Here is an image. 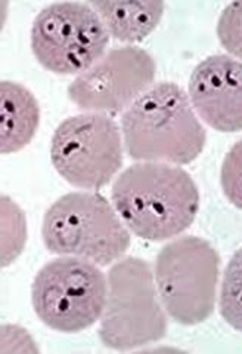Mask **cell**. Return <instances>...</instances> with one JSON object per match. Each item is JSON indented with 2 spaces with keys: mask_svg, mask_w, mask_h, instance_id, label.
Instances as JSON below:
<instances>
[{
  "mask_svg": "<svg viewBox=\"0 0 242 354\" xmlns=\"http://www.w3.org/2000/svg\"><path fill=\"white\" fill-rule=\"evenodd\" d=\"M107 280V304L99 326L102 344L129 351L163 339L168 322L151 266L138 257H123L108 270Z\"/></svg>",
  "mask_w": 242,
  "mask_h": 354,
  "instance_id": "cell-4",
  "label": "cell"
},
{
  "mask_svg": "<svg viewBox=\"0 0 242 354\" xmlns=\"http://www.w3.org/2000/svg\"><path fill=\"white\" fill-rule=\"evenodd\" d=\"M124 147L136 162L188 165L203 153L207 132L188 93L172 82L155 83L124 111Z\"/></svg>",
  "mask_w": 242,
  "mask_h": 354,
  "instance_id": "cell-2",
  "label": "cell"
},
{
  "mask_svg": "<svg viewBox=\"0 0 242 354\" xmlns=\"http://www.w3.org/2000/svg\"><path fill=\"white\" fill-rule=\"evenodd\" d=\"M110 37L138 44L160 24L164 14L163 2H90Z\"/></svg>",
  "mask_w": 242,
  "mask_h": 354,
  "instance_id": "cell-12",
  "label": "cell"
},
{
  "mask_svg": "<svg viewBox=\"0 0 242 354\" xmlns=\"http://www.w3.org/2000/svg\"><path fill=\"white\" fill-rule=\"evenodd\" d=\"M220 257L207 241L183 236L168 242L155 258L154 277L168 317L183 326L214 313Z\"/></svg>",
  "mask_w": 242,
  "mask_h": 354,
  "instance_id": "cell-5",
  "label": "cell"
},
{
  "mask_svg": "<svg viewBox=\"0 0 242 354\" xmlns=\"http://www.w3.org/2000/svg\"><path fill=\"white\" fill-rule=\"evenodd\" d=\"M217 37L230 55L242 62V2L229 3L217 21Z\"/></svg>",
  "mask_w": 242,
  "mask_h": 354,
  "instance_id": "cell-15",
  "label": "cell"
},
{
  "mask_svg": "<svg viewBox=\"0 0 242 354\" xmlns=\"http://www.w3.org/2000/svg\"><path fill=\"white\" fill-rule=\"evenodd\" d=\"M40 124V107L33 92L17 82L0 83V151L23 150L34 138Z\"/></svg>",
  "mask_w": 242,
  "mask_h": 354,
  "instance_id": "cell-11",
  "label": "cell"
},
{
  "mask_svg": "<svg viewBox=\"0 0 242 354\" xmlns=\"http://www.w3.org/2000/svg\"><path fill=\"white\" fill-rule=\"evenodd\" d=\"M189 100L210 128L242 131V62L229 55H212L194 68Z\"/></svg>",
  "mask_w": 242,
  "mask_h": 354,
  "instance_id": "cell-10",
  "label": "cell"
},
{
  "mask_svg": "<svg viewBox=\"0 0 242 354\" xmlns=\"http://www.w3.org/2000/svg\"><path fill=\"white\" fill-rule=\"evenodd\" d=\"M220 315L228 325L242 332V248L225 268L220 290Z\"/></svg>",
  "mask_w": 242,
  "mask_h": 354,
  "instance_id": "cell-13",
  "label": "cell"
},
{
  "mask_svg": "<svg viewBox=\"0 0 242 354\" xmlns=\"http://www.w3.org/2000/svg\"><path fill=\"white\" fill-rule=\"evenodd\" d=\"M26 243V218L23 211L9 199L2 197V267L9 266L23 252Z\"/></svg>",
  "mask_w": 242,
  "mask_h": 354,
  "instance_id": "cell-14",
  "label": "cell"
},
{
  "mask_svg": "<svg viewBox=\"0 0 242 354\" xmlns=\"http://www.w3.org/2000/svg\"><path fill=\"white\" fill-rule=\"evenodd\" d=\"M220 185L226 199L242 209V140L228 151L220 169Z\"/></svg>",
  "mask_w": 242,
  "mask_h": 354,
  "instance_id": "cell-16",
  "label": "cell"
},
{
  "mask_svg": "<svg viewBox=\"0 0 242 354\" xmlns=\"http://www.w3.org/2000/svg\"><path fill=\"white\" fill-rule=\"evenodd\" d=\"M112 205L125 227L150 242H163L192 225L199 193L192 176L179 166L139 162L112 184Z\"/></svg>",
  "mask_w": 242,
  "mask_h": 354,
  "instance_id": "cell-1",
  "label": "cell"
},
{
  "mask_svg": "<svg viewBox=\"0 0 242 354\" xmlns=\"http://www.w3.org/2000/svg\"><path fill=\"white\" fill-rule=\"evenodd\" d=\"M50 160L70 185L98 190L123 166L119 124L103 113H83L62 120L52 135Z\"/></svg>",
  "mask_w": 242,
  "mask_h": 354,
  "instance_id": "cell-7",
  "label": "cell"
},
{
  "mask_svg": "<svg viewBox=\"0 0 242 354\" xmlns=\"http://www.w3.org/2000/svg\"><path fill=\"white\" fill-rule=\"evenodd\" d=\"M155 73V59L146 50L114 48L70 83L67 95L80 110L117 114L151 88Z\"/></svg>",
  "mask_w": 242,
  "mask_h": 354,
  "instance_id": "cell-9",
  "label": "cell"
},
{
  "mask_svg": "<svg viewBox=\"0 0 242 354\" xmlns=\"http://www.w3.org/2000/svg\"><path fill=\"white\" fill-rule=\"evenodd\" d=\"M108 280L99 266L76 257L52 259L31 285V304L41 324L62 334H77L101 320Z\"/></svg>",
  "mask_w": 242,
  "mask_h": 354,
  "instance_id": "cell-6",
  "label": "cell"
},
{
  "mask_svg": "<svg viewBox=\"0 0 242 354\" xmlns=\"http://www.w3.org/2000/svg\"><path fill=\"white\" fill-rule=\"evenodd\" d=\"M41 239L50 254L86 259L99 267L119 261L130 246V233L107 197L72 192L49 206Z\"/></svg>",
  "mask_w": 242,
  "mask_h": 354,
  "instance_id": "cell-3",
  "label": "cell"
},
{
  "mask_svg": "<svg viewBox=\"0 0 242 354\" xmlns=\"http://www.w3.org/2000/svg\"><path fill=\"white\" fill-rule=\"evenodd\" d=\"M108 44V31L89 3L49 5L31 27V50L39 64L61 76L81 75L107 54Z\"/></svg>",
  "mask_w": 242,
  "mask_h": 354,
  "instance_id": "cell-8",
  "label": "cell"
}]
</instances>
